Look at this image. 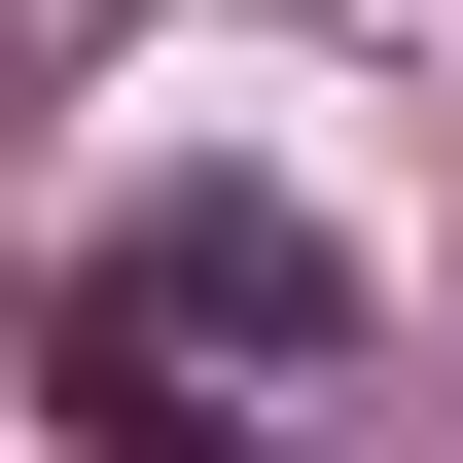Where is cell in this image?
Returning <instances> with one entry per match:
<instances>
[{
    "mask_svg": "<svg viewBox=\"0 0 463 463\" xmlns=\"http://www.w3.org/2000/svg\"><path fill=\"white\" fill-rule=\"evenodd\" d=\"M108 286H143V321H178V356H250V392H321V356H356V250H321V214H286V178H178V214H143V250H108Z\"/></svg>",
    "mask_w": 463,
    "mask_h": 463,
    "instance_id": "cell-1",
    "label": "cell"
},
{
    "mask_svg": "<svg viewBox=\"0 0 463 463\" xmlns=\"http://www.w3.org/2000/svg\"><path fill=\"white\" fill-rule=\"evenodd\" d=\"M36 392H71V463H250V356H178L108 250H71V321H36Z\"/></svg>",
    "mask_w": 463,
    "mask_h": 463,
    "instance_id": "cell-2",
    "label": "cell"
}]
</instances>
